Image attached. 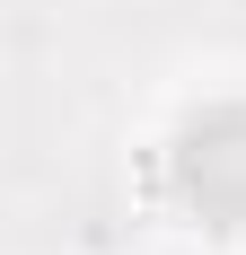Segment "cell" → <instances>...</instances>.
<instances>
[{"label": "cell", "instance_id": "6da1fadb", "mask_svg": "<svg viewBox=\"0 0 246 255\" xmlns=\"http://www.w3.org/2000/svg\"><path fill=\"white\" fill-rule=\"evenodd\" d=\"M167 185L202 229H246V106L185 115V132L167 150Z\"/></svg>", "mask_w": 246, "mask_h": 255}]
</instances>
